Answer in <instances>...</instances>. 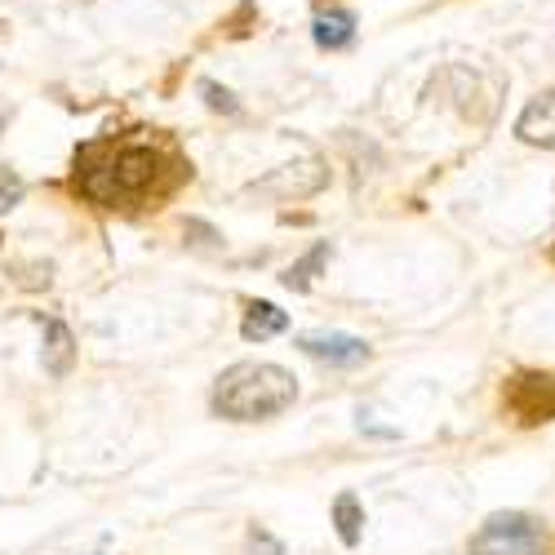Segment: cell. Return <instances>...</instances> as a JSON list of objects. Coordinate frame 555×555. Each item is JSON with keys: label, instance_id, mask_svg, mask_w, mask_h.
<instances>
[{"label": "cell", "instance_id": "obj_3", "mask_svg": "<svg viewBox=\"0 0 555 555\" xmlns=\"http://www.w3.org/2000/svg\"><path fill=\"white\" fill-rule=\"evenodd\" d=\"M542 542L546 533L533 516L502 512L480 525V533L472 538V555H542Z\"/></svg>", "mask_w": 555, "mask_h": 555}, {"label": "cell", "instance_id": "obj_5", "mask_svg": "<svg viewBox=\"0 0 555 555\" xmlns=\"http://www.w3.org/2000/svg\"><path fill=\"white\" fill-rule=\"evenodd\" d=\"M311 40L320 44V50H351L356 44V14L334 5V0H315V23H311Z\"/></svg>", "mask_w": 555, "mask_h": 555}, {"label": "cell", "instance_id": "obj_10", "mask_svg": "<svg viewBox=\"0 0 555 555\" xmlns=\"http://www.w3.org/2000/svg\"><path fill=\"white\" fill-rule=\"evenodd\" d=\"M334 525H338L343 546H360L364 512H360V498H356V493H338V502H334Z\"/></svg>", "mask_w": 555, "mask_h": 555}, {"label": "cell", "instance_id": "obj_11", "mask_svg": "<svg viewBox=\"0 0 555 555\" xmlns=\"http://www.w3.org/2000/svg\"><path fill=\"white\" fill-rule=\"evenodd\" d=\"M325 262H330V245H315V249H311L302 262H294V267L281 275V281H285V289H294V294H307V289H311V281H315V271L325 267Z\"/></svg>", "mask_w": 555, "mask_h": 555}, {"label": "cell", "instance_id": "obj_14", "mask_svg": "<svg viewBox=\"0 0 555 555\" xmlns=\"http://www.w3.org/2000/svg\"><path fill=\"white\" fill-rule=\"evenodd\" d=\"M249 546H254V555H285V546L275 542V538H267L262 529H254V533H249Z\"/></svg>", "mask_w": 555, "mask_h": 555}, {"label": "cell", "instance_id": "obj_7", "mask_svg": "<svg viewBox=\"0 0 555 555\" xmlns=\"http://www.w3.org/2000/svg\"><path fill=\"white\" fill-rule=\"evenodd\" d=\"M516 133L525 138L529 147H551L555 152V89H546V94H538L520 120H516Z\"/></svg>", "mask_w": 555, "mask_h": 555}, {"label": "cell", "instance_id": "obj_13", "mask_svg": "<svg viewBox=\"0 0 555 555\" xmlns=\"http://www.w3.org/2000/svg\"><path fill=\"white\" fill-rule=\"evenodd\" d=\"M201 94H205V103H209L214 112H227V116L241 112V103L231 99V89H222V85H214V80H201Z\"/></svg>", "mask_w": 555, "mask_h": 555}, {"label": "cell", "instance_id": "obj_1", "mask_svg": "<svg viewBox=\"0 0 555 555\" xmlns=\"http://www.w3.org/2000/svg\"><path fill=\"white\" fill-rule=\"evenodd\" d=\"M182 178H192V169L147 143H89L76 152V192L103 209L160 201Z\"/></svg>", "mask_w": 555, "mask_h": 555}, {"label": "cell", "instance_id": "obj_4", "mask_svg": "<svg viewBox=\"0 0 555 555\" xmlns=\"http://www.w3.org/2000/svg\"><path fill=\"white\" fill-rule=\"evenodd\" d=\"M502 400L520 423H551L555 418V374H516L502 387Z\"/></svg>", "mask_w": 555, "mask_h": 555}, {"label": "cell", "instance_id": "obj_12", "mask_svg": "<svg viewBox=\"0 0 555 555\" xmlns=\"http://www.w3.org/2000/svg\"><path fill=\"white\" fill-rule=\"evenodd\" d=\"M23 192H27L23 178H18L10 165H0V214H10V209L23 201Z\"/></svg>", "mask_w": 555, "mask_h": 555}, {"label": "cell", "instance_id": "obj_6", "mask_svg": "<svg viewBox=\"0 0 555 555\" xmlns=\"http://www.w3.org/2000/svg\"><path fill=\"white\" fill-rule=\"evenodd\" d=\"M298 347L311 360L334 364V369H351V364H364L369 360V343L364 338H351V334H307V338H298Z\"/></svg>", "mask_w": 555, "mask_h": 555}, {"label": "cell", "instance_id": "obj_9", "mask_svg": "<svg viewBox=\"0 0 555 555\" xmlns=\"http://www.w3.org/2000/svg\"><path fill=\"white\" fill-rule=\"evenodd\" d=\"M289 330V315L275 307V302H249L245 307V325H241V338L245 343H267L275 334Z\"/></svg>", "mask_w": 555, "mask_h": 555}, {"label": "cell", "instance_id": "obj_8", "mask_svg": "<svg viewBox=\"0 0 555 555\" xmlns=\"http://www.w3.org/2000/svg\"><path fill=\"white\" fill-rule=\"evenodd\" d=\"M36 325L44 330V351H40L44 374L63 378L67 369H72V360H76V338H72V330L63 325L59 315H36Z\"/></svg>", "mask_w": 555, "mask_h": 555}, {"label": "cell", "instance_id": "obj_15", "mask_svg": "<svg viewBox=\"0 0 555 555\" xmlns=\"http://www.w3.org/2000/svg\"><path fill=\"white\" fill-rule=\"evenodd\" d=\"M551 258H555V245H551Z\"/></svg>", "mask_w": 555, "mask_h": 555}, {"label": "cell", "instance_id": "obj_2", "mask_svg": "<svg viewBox=\"0 0 555 555\" xmlns=\"http://www.w3.org/2000/svg\"><path fill=\"white\" fill-rule=\"evenodd\" d=\"M298 400V378L281 364H262V360H245L231 364L227 374L214 383V413L231 423H262L285 413Z\"/></svg>", "mask_w": 555, "mask_h": 555}]
</instances>
